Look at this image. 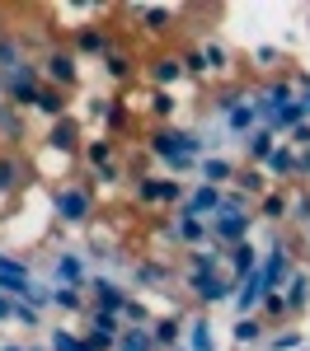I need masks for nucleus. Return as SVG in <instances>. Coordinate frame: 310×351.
Here are the masks:
<instances>
[{
    "label": "nucleus",
    "instance_id": "1",
    "mask_svg": "<svg viewBox=\"0 0 310 351\" xmlns=\"http://www.w3.org/2000/svg\"><path fill=\"white\" fill-rule=\"evenodd\" d=\"M207 145H212V141H207L202 132L179 127V122H169V127H151V132H146V150L169 169V178L193 173L197 164L207 160ZM212 155H217V145H212Z\"/></svg>",
    "mask_w": 310,
    "mask_h": 351
},
{
    "label": "nucleus",
    "instance_id": "2",
    "mask_svg": "<svg viewBox=\"0 0 310 351\" xmlns=\"http://www.w3.org/2000/svg\"><path fill=\"white\" fill-rule=\"evenodd\" d=\"M47 202H52L56 225H89V216H94V188H89V183L61 178V183L47 192Z\"/></svg>",
    "mask_w": 310,
    "mask_h": 351
},
{
    "label": "nucleus",
    "instance_id": "3",
    "mask_svg": "<svg viewBox=\"0 0 310 351\" xmlns=\"http://www.w3.org/2000/svg\"><path fill=\"white\" fill-rule=\"evenodd\" d=\"M188 192L184 188V178H160V173H132V202L141 206H169V211H179L184 202H188Z\"/></svg>",
    "mask_w": 310,
    "mask_h": 351
},
{
    "label": "nucleus",
    "instance_id": "4",
    "mask_svg": "<svg viewBox=\"0 0 310 351\" xmlns=\"http://www.w3.org/2000/svg\"><path fill=\"white\" fill-rule=\"evenodd\" d=\"M38 66H43V84H52V89L71 94L80 84V52L71 43H47V52L38 56Z\"/></svg>",
    "mask_w": 310,
    "mask_h": 351
},
{
    "label": "nucleus",
    "instance_id": "5",
    "mask_svg": "<svg viewBox=\"0 0 310 351\" xmlns=\"http://www.w3.org/2000/svg\"><path fill=\"white\" fill-rule=\"evenodd\" d=\"M184 286H188V295H193L197 309H217V304H230V300H235L230 271H207V276H188V271H184Z\"/></svg>",
    "mask_w": 310,
    "mask_h": 351
},
{
    "label": "nucleus",
    "instance_id": "6",
    "mask_svg": "<svg viewBox=\"0 0 310 351\" xmlns=\"http://www.w3.org/2000/svg\"><path fill=\"white\" fill-rule=\"evenodd\" d=\"M207 225H212V243H217V248H235V243L254 239L258 216H254V211H230V206H221Z\"/></svg>",
    "mask_w": 310,
    "mask_h": 351
},
{
    "label": "nucleus",
    "instance_id": "7",
    "mask_svg": "<svg viewBox=\"0 0 310 351\" xmlns=\"http://www.w3.org/2000/svg\"><path fill=\"white\" fill-rule=\"evenodd\" d=\"M33 183H38L33 164H28L19 150H0V197H5V202H14V197H24Z\"/></svg>",
    "mask_w": 310,
    "mask_h": 351
},
{
    "label": "nucleus",
    "instance_id": "8",
    "mask_svg": "<svg viewBox=\"0 0 310 351\" xmlns=\"http://www.w3.org/2000/svg\"><path fill=\"white\" fill-rule=\"evenodd\" d=\"M85 122L71 112V117H61V122H52L47 127V136H43V145L47 150H56V155H66V160H80V150H85Z\"/></svg>",
    "mask_w": 310,
    "mask_h": 351
},
{
    "label": "nucleus",
    "instance_id": "9",
    "mask_svg": "<svg viewBox=\"0 0 310 351\" xmlns=\"http://www.w3.org/2000/svg\"><path fill=\"white\" fill-rule=\"evenodd\" d=\"M122 319H118V314H104V309H94V304H89V314H85V337H89V347L94 351H118V337H122Z\"/></svg>",
    "mask_w": 310,
    "mask_h": 351
},
{
    "label": "nucleus",
    "instance_id": "10",
    "mask_svg": "<svg viewBox=\"0 0 310 351\" xmlns=\"http://www.w3.org/2000/svg\"><path fill=\"white\" fill-rule=\"evenodd\" d=\"M71 47L80 52V61H85V56H99V61H104V56L118 52V38H113L109 24H99V19H94V24H80L76 33H71Z\"/></svg>",
    "mask_w": 310,
    "mask_h": 351
},
{
    "label": "nucleus",
    "instance_id": "11",
    "mask_svg": "<svg viewBox=\"0 0 310 351\" xmlns=\"http://www.w3.org/2000/svg\"><path fill=\"white\" fill-rule=\"evenodd\" d=\"M146 80L155 84V89H179V84L188 80V66H184L179 52H155L146 61Z\"/></svg>",
    "mask_w": 310,
    "mask_h": 351
},
{
    "label": "nucleus",
    "instance_id": "12",
    "mask_svg": "<svg viewBox=\"0 0 310 351\" xmlns=\"http://www.w3.org/2000/svg\"><path fill=\"white\" fill-rule=\"evenodd\" d=\"M85 295H89V304H94V309H104V314H118V319H122V309H127V300H132L127 291H122V286H118V281H113V276H99V271L89 276Z\"/></svg>",
    "mask_w": 310,
    "mask_h": 351
},
{
    "label": "nucleus",
    "instance_id": "13",
    "mask_svg": "<svg viewBox=\"0 0 310 351\" xmlns=\"http://www.w3.org/2000/svg\"><path fill=\"white\" fill-rule=\"evenodd\" d=\"M132 281H137L141 291L169 295V286H174V267L160 263V258H137V263H132Z\"/></svg>",
    "mask_w": 310,
    "mask_h": 351
},
{
    "label": "nucleus",
    "instance_id": "14",
    "mask_svg": "<svg viewBox=\"0 0 310 351\" xmlns=\"http://www.w3.org/2000/svg\"><path fill=\"white\" fill-rule=\"evenodd\" d=\"M165 239L184 243V248H202V243H212V225L197 216H184V211H174V220L165 225Z\"/></svg>",
    "mask_w": 310,
    "mask_h": 351
},
{
    "label": "nucleus",
    "instance_id": "15",
    "mask_svg": "<svg viewBox=\"0 0 310 351\" xmlns=\"http://www.w3.org/2000/svg\"><path fill=\"white\" fill-rule=\"evenodd\" d=\"M52 286H76V291H85V286H89L85 258L76 253V248H61V253H52Z\"/></svg>",
    "mask_w": 310,
    "mask_h": 351
},
{
    "label": "nucleus",
    "instance_id": "16",
    "mask_svg": "<svg viewBox=\"0 0 310 351\" xmlns=\"http://www.w3.org/2000/svg\"><path fill=\"white\" fill-rule=\"evenodd\" d=\"M258 263H263V248H258L254 239L225 248V271H230V281H235V286H240V281H250L254 271H258Z\"/></svg>",
    "mask_w": 310,
    "mask_h": 351
},
{
    "label": "nucleus",
    "instance_id": "17",
    "mask_svg": "<svg viewBox=\"0 0 310 351\" xmlns=\"http://www.w3.org/2000/svg\"><path fill=\"white\" fill-rule=\"evenodd\" d=\"M225 206V188H212V183H197L193 192H188V202L179 206L184 216H197V220H212L217 211Z\"/></svg>",
    "mask_w": 310,
    "mask_h": 351
},
{
    "label": "nucleus",
    "instance_id": "18",
    "mask_svg": "<svg viewBox=\"0 0 310 351\" xmlns=\"http://www.w3.org/2000/svg\"><path fill=\"white\" fill-rule=\"evenodd\" d=\"M184 332H188V314H160V319H151V337H155V347L160 351H174L184 347Z\"/></svg>",
    "mask_w": 310,
    "mask_h": 351
},
{
    "label": "nucleus",
    "instance_id": "19",
    "mask_svg": "<svg viewBox=\"0 0 310 351\" xmlns=\"http://www.w3.org/2000/svg\"><path fill=\"white\" fill-rule=\"evenodd\" d=\"M282 300H287V314L310 309V263H296L291 267V276L282 281Z\"/></svg>",
    "mask_w": 310,
    "mask_h": 351
},
{
    "label": "nucleus",
    "instance_id": "20",
    "mask_svg": "<svg viewBox=\"0 0 310 351\" xmlns=\"http://www.w3.org/2000/svg\"><path fill=\"white\" fill-rule=\"evenodd\" d=\"M258 127H263V117H258V104H254V89H250V94H245V99H240L235 108L225 112V132L245 141V136H250V132H258Z\"/></svg>",
    "mask_w": 310,
    "mask_h": 351
},
{
    "label": "nucleus",
    "instance_id": "21",
    "mask_svg": "<svg viewBox=\"0 0 310 351\" xmlns=\"http://www.w3.org/2000/svg\"><path fill=\"white\" fill-rule=\"evenodd\" d=\"M245 160H250V169H263V164L273 160V150H278L282 141H278V132H268V127H258V132H250L245 141Z\"/></svg>",
    "mask_w": 310,
    "mask_h": 351
},
{
    "label": "nucleus",
    "instance_id": "22",
    "mask_svg": "<svg viewBox=\"0 0 310 351\" xmlns=\"http://www.w3.org/2000/svg\"><path fill=\"white\" fill-rule=\"evenodd\" d=\"M184 271H188V276L225 271V248H217V243H202V248H188V258H184Z\"/></svg>",
    "mask_w": 310,
    "mask_h": 351
},
{
    "label": "nucleus",
    "instance_id": "23",
    "mask_svg": "<svg viewBox=\"0 0 310 351\" xmlns=\"http://www.w3.org/2000/svg\"><path fill=\"white\" fill-rule=\"evenodd\" d=\"M184 347L188 351H221V342H217V332H212V319L197 309V314H188V332H184Z\"/></svg>",
    "mask_w": 310,
    "mask_h": 351
},
{
    "label": "nucleus",
    "instance_id": "24",
    "mask_svg": "<svg viewBox=\"0 0 310 351\" xmlns=\"http://www.w3.org/2000/svg\"><path fill=\"white\" fill-rule=\"evenodd\" d=\"M197 173H202V183H212V188H235V173H240V164L225 160V155H207V160L197 164Z\"/></svg>",
    "mask_w": 310,
    "mask_h": 351
},
{
    "label": "nucleus",
    "instance_id": "25",
    "mask_svg": "<svg viewBox=\"0 0 310 351\" xmlns=\"http://www.w3.org/2000/svg\"><path fill=\"white\" fill-rule=\"evenodd\" d=\"M33 112H43L47 127H52V122H61V117H71V94H66V89H52V84H43V94H38Z\"/></svg>",
    "mask_w": 310,
    "mask_h": 351
},
{
    "label": "nucleus",
    "instance_id": "26",
    "mask_svg": "<svg viewBox=\"0 0 310 351\" xmlns=\"http://www.w3.org/2000/svg\"><path fill=\"white\" fill-rule=\"evenodd\" d=\"M132 14H137V24H146V33H155V38L174 33V10H169V5H132Z\"/></svg>",
    "mask_w": 310,
    "mask_h": 351
},
{
    "label": "nucleus",
    "instance_id": "27",
    "mask_svg": "<svg viewBox=\"0 0 310 351\" xmlns=\"http://www.w3.org/2000/svg\"><path fill=\"white\" fill-rule=\"evenodd\" d=\"M118 160V145H113V136H89V141H85V150H80V164L85 169H89V173H94V169H104V164H113Z\"/></svg>",
    "mask_w": 310,
    "mask_h": 351
},
{
    "label": "nucleus",
    "instance_id": "28",
    "mask_svg": "<svg viewBox=\"0 0 310 351\" xmlns=\"http://www.w3.org/2000/svg\"><path fill=\"white\" fill-rule=\"evenodd\" d=\"M230 342H235V347H263V342H268V324H263L258 314L235 319V324H230Z\"/></svg>",
    "mask_w": 310,
    "mask_h": 351
},
{
    "label": "nucleus",
    "instance_id": "29",
    "mask_svg": "<svg viewBox=\"0 0 310 351\" xmlns=\"http://www.w3.org/2000/svg\"><path fill=\"white\" fill-rule=\"evenodd\" d=\"M287 192H291V188H273V192H263V197L254 202V216L268 220V225L278 230L282 220H287Z\"/></svg>",
    "mask_w": 310,
    "mask_h": 351
},
{
    "label": "nucleus",
    "instance_id": "30",
    "mask_svg": "<svg viewBox=\"0 0 310 351\" xmlns=\"http://www.w3.org/2000/svg\"><path fill=\"white\" fill-rule=\"evenodd\" d=\"M99 66H104V80H109V84H127L132 75H137V56L122 52V47H118L113 56H104Z\"/></svg>",
    "mask_w": 310,
    "mask_h": 351
},
{
    "label": "nucleus",
    "instance_id": "31",
    "mask_svg": "<svg viewBox=\"0 0 310 351\" xmlns=\"http://www.w3.org/2000/svg\"><path fill=\"white\" fill-rule=\"evenodd\" d=\"M235 188L245 192V197H250V202H258V197H263V192H273V188H278V183H273V178H268V173H263V169H250V164H245V169H240V173H235Z\"/></svg>",
    "mask_w": 310,
    "mask_h": 351
},
{
    "label": "nucleus",
    "instance_id": "32",
    "mask_svg": "<svg viewBox=\"0 0 310 351\" xmlns=\"http://www.w3.org/2000/svg\"><path fill=\"white\" fill-rule=\"evenodd\" d=\"M151 117H155V127H169L174 122V112H179V94L174 89H151Z\"/></svg>",
    "mask_w": 310,
    "mask_h": 351
},
{
    "label": "nucleus",
    "instance_id": "33",
    "mask_svg": "<svg viewBox=\"0 0 310 351\" xmlns=\"http://www.w3.org/2000/svg\"><path fill=\"white\" fill-rule=\"evenodd\" d=\"M197 47H202L207 66H212V80H217V75H230V47H225L221 38H202Z\"/></svg>",
    "mask_w": 310,
    "mask_h": 351
},
{
    "label": "nucleus",
    "instance_id": "34",
    "mask_svg": "<svg viewBox=\"0 0 310 351\" xmlns=\"http://www.w3.org/2000/svg\"><path fill=\"white\" fill-rule=\"evenodd\" d=\"M118 104H122V99H118V94H109V89H104V94H89V99H85V117H94L99 127H109L113 112H118Z\"/></svg>",
    "mask_w": 310,
    "mask_h": 351
},
{
    "label": "nucleus",
    "instance_id": "35",
    "mask_svg": "<svg viewBox=\"0 0 310 351\" xmlns=\"http://www.w3.org/2000/svg\"><path fill=\"white\" fill-rule=\"evenodd\" d=\"M287 225H310V188L296 183L287 192Z\"/></svg>",
    "mask_w": 310,
    "mask_h": 351
},
{
    "label": "nucleus",
    "instance_id": "36",
    "mask_svg": "<svg viewBox=\"0 0 310 351\" xmlns=\"http://www.w3.org/2000/svg\"><path fill=\"white\" fill-rule=\"evenodd\" d=\"M47 347L52 351H94L80 328H52V332H47Z\"/></svg>",
    "mask_w": 310,
    "mask_h": 351
},
{
    "label": "nucleus",
    "instance_id": "37",
    "mask_svg": "<svg viewBox=\"0 0 310 351\" xmlns=\"http://www.w3.org/2000/svg\"><path fill=\"white\" fill-rule=\"evenodd\" d=\"M52 309H61V314H89V295L76 291V286H56Z\"/></svg>",
    "mask_w": 310,
    "mask_h": 351
},
{
    "label": "nucleus",
    "instance_id": "38",
    "mask_svg": "<svg viewBox=\"0 0 310 351\" xmlns=\"http://www.w3.org/2000/svg\"><path fill=\"white\" fill-rule=\"evenodd\" d=\"M0 276H33V258L14 253V248H0Z\"/></svg>",
    "mask_w": 310,
    "mask_h": 351
},
{
    "label": "nucleus",
    "instance_id": "39",
    "mask_svg": "<svg viewBox=\"0 0 310 351\" xmlns=\"http://www.w3.org/2000/svg\"><path fill=\"white\" fill-rule=\"evenodd\" d=\"M263 351H306V332H301V328H287V332H268Z\"/></svg>",
    "mask_w": 310,
    "mask_h": 351
},
{
    "label": "nucleus",
    "instance_id": "40",
    "mask_svg": "<svg viewBox=\"0 0 310 351\" xmlns=\"http://www.w3.org/2000/svg\"><path fill=\"white\" fill-rule=\"evenodd\" d=\"M118 351H155V337H151V328H122V337H118Z\"/></svg>",
    "mask_w": 310,
    "mask_h": 351
},
{
    "label": "nucleus",
    "instance_id": "41",
    "mask_svg": "<svg viewBox=\"0 0 310 351\" xmlns=\"http://www.w3.org/2000/svg\"><path fill=\"white\" fill-rule=\"evenodd\" d=\"M258 319H263V324H282V319H291V314H287V300H282V291H273V295L263 300Z\"/></svg>",
    "mask_w": 310,
    "mask_h": 351
},
{
    "label": "nucleus",
    "instance_id": "42",
    "mask_svg": "<svg viewBox=\"0 0 310 351\" xmlns=\"http://www.w3.org/2000/svg\"><path fill=\"white\" fill-rule=\"evenodd\" d=\"M179 56H184V66H188V80H207V75H212V66H207L202 47H188V52H179Z\"/></svg>",
    "mask_w": 310,
    "mask_h": 351
},
{
    "label": "nucleus",
    "instance_id": "43",
    "mask_svg": "<svg viewBox=\"0 0 310 351\" xmlns=\"http://www.w3.org/2000/svg\"><path fill=\"white\" fill-rule=\"evenodd\" d=\"M14 324L19 328H43V309H33V304L19 300V304H14Z\"/></svg>",
    "mask_w": 310,
    "mask_h": 351
},
{
    "label": "nucleus",
    "instance_id": "44",
    "mask_svg": "<svg viewBox=\"0 0 310 351\" xmlns=\"http://www.w3.org/2000/svg\"><path fill=\"white\" fill-rule=\"evenodd\" d=\"M287 145H291L296 155H301V150H310V122H301L296 132H287Z\"/></svg>",
    "mask_w": 310,
    "mask_h": 351
},
{
    "label": "nucleus",
    "instance_id": "45",
    "mask_svg": "<svg viewBox=\"0 0 310 351\" xmlns=\"http://www.w3.org/2000/svg\"><path fill=\"white\" fill-rule=\"evenodd\" d=\"M94 178H99L104 188H113V183H122V164L113 160V164H104V169H94Z\"/></svg>",
    "mask_w": 310,
    "mask_h": 351
},
{
    "label": "nucleus",
    "instance_id": "46",
    "mask_svg": "<svg viewBox=\"0 0 310 351\" xmlns=\"http://www.w3.org/2000/svg\"><path fill=\"white\" fill-rule=\"evenodd\" d=\"M254 61H258V66H278L282 52H278V47H254Z\"/></svg>",
    "mask_w": 310,
    "mask_h": 351
},
{
    "label": "nucleus",
    "instance_id": "47",
    "mask_svg": "<svg viewBox=\"0 0 310 351\" xmlns=\"http://www.w3.org/2000/svg\"><path fill=\"white\" fill-rule=\"evenodd\" d=\"M5 324H14V300L10 295H0V328Z\"/></svg>",
    "mask_w": 310,
    "mask_h": 351
},
{
    "label": "nucleus",
    "instance_id": "48",
    "mask_svg": "<svg viewBox=\"0 0 310 351\" xmlns=\"http://www.w3.org/2000/svg\"><path fill=\"white\" fill-rule=\"evenodd\" d=\"M301 183L310 188V150H301Z\"/></svg>",
    "mask_w": 310,
    "mask_h": 351
},
{
    "label": "nucleus",
    "instance_id": "49",
    "mask_svg": "<svg viewBox=\"0 0 310 351\" xmlns=\"http://www.w3.org/2000/svg\"><path fill=\"white\" fill-rule=\"evenodd\" d=\"M301 112H306V122H310V89H301Z\"/></svg>",
    "mask_w": 310,
    "mask_h": 351
},
{
    "label": "nucleus",
    "instance_id": "50",
    "mask_svg": "<svg viewBox=\"0 0 310 351\" xmlns=\"http://www.w3.org/2000/svg\"><path fill=\"white\" fill-rule=\"evenodd\" d=\"M301 243H306V258H310V225H301Z\"/></svg>",
    "mask_w": 310,
    "mask_h": 351
},
{
    "label": "nucleus",
    "instance_id": "51",
    "mask_svg": "<svg viewBox=\"0 0 310 351\" xmlns=\"http://www.w3.org/2000/svg\"><path fill=\"white\" fill-rule=\"evenodd\" d=\"M0 351H28V347H24V342H5Z\"/></svg>",
    "mask_w": 310,
    "mask_h": 351
},
{
    "label": "nucleus",
    "instance_id": "52",
    "mask_svg": "<svg viewBox=\"0 0 310 351\" xmlns=\"http://www.w3.org/2000/svg\"><path fill=\"white\" fill-rule=\"evenodd\" d=\"M155 351H160V347H155ZM174 351H188V347H174Z\"/></svg>",
    "mask_w": 310,
    "mask_h": 351
},
{
    "label": "nucleus",
    "instance_id": "53",
    "mask_svg": "<svg viewBox=\"0 0 310 351\" xmlns=\"http://www.w3.org/2000/svg\"><path fill=\"white\" fill-rule=\"evenodd\" d=\"M306 351H310V347H306Z\"/></svg>",
    "mask_w": 310,
    "mask_h": 351
}]
</instances>
